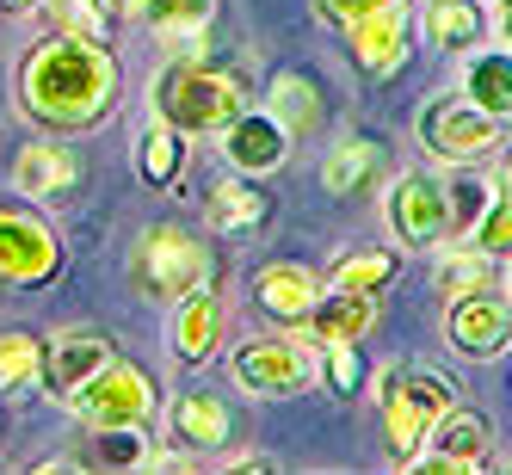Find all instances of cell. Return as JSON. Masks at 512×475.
<instances>
[{"mask_svg": "<svg viewBox=\"0 0 512 475\" xmlns=\"http://www.w3.org/2000/svg\"><path fill=\"white\" fill-rule=\"evenodd\" d=\"M216 136H223L229 167H235V173H253V179H260V173H278L284 155H290V142H297L272 112H241L235 124H223Z\"/></svg>", "mask_w": 512, "mask_h": 475, "instance_id": "15", "label": "cell"}, {"mask_svg": "<svg viewBox=\"0 0 512 475\" xmlns=\"http://www.w3.org/2000/svg\"><path fill=\"white\" fill-rule=\"evenodd\" d=\"M463 99H475L482 112H494L500 124L512 118V50H469L463 62Z\"/></svg>", "mask_w": 512, "mask_h": 475, "instance_id": "22", "label": "cell"}, {"mask_svg": "<svg viewBox=\"0 0 512 475\" xmlns=\"http://www.w3.org/2000/svg\"><path fill=\"white\" fill-rule=\"evenodd\" d=\"M469 247H475V253H488V260L512 253V198H506V186H494L488 204H482V216L469 223Z\"/></svg>", "mask_w": 512, "mask_h": 475, "instance_id": "31", "label": "cell"}, {"mask_svg": "<svg viewBox=\"0 0 512 475\" xmlns=\"http://www.w3.org/2000/svg\"><path fill=\"white\" fill-rule=\"evenodd\" d=\"M395 272H401V253H389V247H358V253H340L334 260V284L340 290H389L395 284Z\"/></svg>", "mask_w": 512, "mask_h": 475, "instance_id": "28", "label": "cell"}, {"mask_svg": "<svg viewBox=\"0 0 512 475\" xmlns=\"http://www.w3.org/2000/svg\"><path fill=\"white\" fill-rule=\"evenodd\" d=\"M229 377H235V389L260 395V401H290L321 377V358H315V340L260 334V340H241L229 352Z\"/></svg>", "mask_w": 512, "mask_h": 475, "instance_id": "6", "label": "cell"}, {"mask_svg": "<svg viewBox=\"0 0 512 475\" xmlns=\"http://www.w3.org/2000/svg\"><path fill=\"white\" fill-rule=\"evenodd\" d=\"M149 112L186 136H210L247 112V87L241 75L210 68V62H167L149 87Z\"/></svg>", "mask_w": 512, "mask_h": 475, "instance_id": "2", "label": "cell"}, {"mask_svg": "<svg viewBox=\"0 0 512 475\" xmlns=\"http://www.w3.org/2000/svg\"><path fill=\"white\" fill-rule=\"evenodd\" d=\"M432 253H438V290H445V297H469V290H488V278H494V272H488V266H494L488 253H475L469 241H463V247H445V241H438Z\"/></svg>", "mask_w": 512, "mask_h": 475, "instance_id": "29", "label": "cell"}, {"mask_svg": "<svg viewBox=\"0 0 512 475\" xmlns=\"http://www.w3.org/2000/svg\"><path fill=\"white\" fill-rule=\"evenodd\" d=\"M19 112L31 124H44L50 136H81L99 130L118 112L124 99V68L99 38H68V31H50V38L25 44L19 56Z\"/></svg>", "mask_w": 512, "mask_h": 475, "instance_id": "1", "label": "cell"}, {"mask_svg": "<svg viewBox=\"0 0 512 475\" xmlns=\"http://www.w3.org/2000/svg\"><path fill=\"white\" fill-rule=\"evenodd\" d=\"M155 408H161V383L149 364H130V358H112L68 395V414L81 426H149Z\"/></svg>", "mask_w": 512, "mask_h": 475, "instance_id": "5", "label": "cell"}, {"mask_svg": "<svg viewBox=\"0 0 512 475\" xmlns=\"http://www.w3.org/2000/svg\"><path fill=\"white\" fill-rule=\"evenodd\" d=\"M38 377H44V340L25 327H7L0 334V389H31Z\"/></svg>", "mask_w": 512, "mask_h": 475, "instance_id": "30", "label": "cell"}, {"mask_svg": "<svg viewBox=\"0 0 512 475\" xmlns=\"http://www.w3.org/2000/svg\"><path fill=\"white\" fill-rule=\"evenodd\" d=\"M118 13L130 25L161 31V38H179V31H198L216 13V0H118Z\"/></svg>", "mask_w": 512, "mask_h": 475, "instance_id": "27", "label": "cell"}, {"mask_svg": "<svg viewBox=\"0 0 512 475\" xmlns=\"http://www.w3.org/2000/svg\"><path fill=\"white\" fill-rule=\"evenodd\" d=\"M494 31H500L506 50H512V0H494Z\"/></svg>", "mask_w": 512, "mask_h": 475, "instance_id": "35", "label": "cell"}, {"mask_svg": "<svg viewBox=\"0 0 512 475\" xmlns=\"http://www.w3.org/2000/svg\"><path fill=\"white\" fill-rule=\"evenodd\" d=\"M13 186H19V198H38V204L75 198L81 192V155L62 149V142H25L13 155Z\"/></svg>", "mask_w": 512, "mask_h": 475, "instance_id": "16", "label": "cell"}, {"mask_svg": "<svg viewBox=\"0 0 512 475\" xmlns=\"http://www.w3.org/2000/svg\"><path fill=\"white\" fill-rule=\"evenodd\" d=\"M321 352V383L334 389V395H358L364 389V364H358V346H315Z\"/></svg>", "mask_w": 512, "mask_h": 475, "instance_id": "33", "label": "cell"}, {"mask_svg": "<svg viewBox=\"0 0 512 475\" xmlns=\"http://www.w3.org/2000/svg\"><path fill=\"white\" fill-rule=\"evenodd\" d=\"M210 272H216L210 241L192 235L186 223H155V229H142L136 247H130V284H136L149 303H179V297H192V290L210 284Z\"/></svg>", "mask_w": 512, "mask_h": 475, "instance_id": "3", "label": "cell"}, {"mask_svg": "<svg viewBox=\"0 0 512 475\" xmlns=\"http://www.w3.org/2000/svg\"><path fill=\"white\" fill-rule=\"evenodd\" d=\"M420 149L438 161V167H475L482 155H494V142H500V118L482 112L475 99L463 93H445V99H426L420 105Z\"/></svg>", "mask_w": 512, "mask_h": 475, "instance_id": "7", "label": "cell"}, {"mask_svg": "<svg viewBox=\"0 0 512 475\" xmlns=\"http://www.w3.org/2000/svg\"><path fill=\"white\" fill-rule=\"evenodd\" d=\"M383 216H389V229L401 247H438V241H451V186H445V173H401L389 198H383Z\"/></svg>", "mask_w": 512, "mask_h": 475, "instance_id": "9", "label": "cell"}, {"mask_svg": "<svg viewBox=\"0 0 512 475\" xmlns=\"http://www.w3.org/2000/svg\"><path fill=\"white\" fill-rule=\"evenodd\" d=\"M112 358H118V352H112V340H105L99 327H62V334L44 346V377H38V383L68 401L93 371H105Z\"/></svg>", "mask_w": 512, "mask_h": 475, "instance_id": "13", "label": "cell"}, {"mask_svg": "<svg viewBox=\"0 0 512 475\" xmlns=\"http://www.w3.org/2000/svg\"><path fill=\"white\" fill-rule=\"evenodd\" d=\"M38 13V0H0V19H31Z\"/></svg>", "mask_w": 512, "mask_h": 475, "instance_id": "36", "label": "cell"}, {"mask_svg": "<svg viewBox=\"0 0 512 475\" xmlns=\"http://www.w3.org/2000/svg\"><path fill=\"white\" fill-rule=\"evenodd\" d=\"M149 426H81V463L93 469H149Z\"/></svg>", "mask_w": 512, "mask_h": 475, "instance_id": "23", "label": "cell"}, {"mask_svg": "<svg viewBox=\"0 0 512 475\" xmlns=\"http://www.w3.org/2000/svg\"><path fill=\"white\" fill-rule=\"evenodd\" d=\"M494 451V426L488 414H475V408H451V414H438V426L426 432V469H451V475H469V469H482Z\"/></svg>", "mask_w": 512, "mask_h": 475, "instance_id": "12", "label": "cell"}, {"mask_svg": "<svg viewBox=\"0 0 512 475\" xmlns=\"http://www.w3.org/2000/svg\"><path fill=\"white\" fill-rule=\"evenodd\" d=\"M62 278V235L44 210L0 204V284H56Z\"/></svg>", "mask_w": 512, "mask_h": 475, "instance_id": "8", "label": "cell"}, {"mask_svg": "<svg viewBox=\"0 0 512 475\" xmlns=\"http://www.w3.org/2000/svg\"><path fill=\"white\" fill-rule=\"evenodd\" d=\"M383 7H408V0H315V13H321L327 25H352V19L383 13Z\"/></svg>", "mask_w": 512, "mask_h": 475, "instance_id": "34", "label": "cell"}, {"mask_svg": "<svg viewBox=\"0 0 512 475\" xmlns=\"http://www.w3.org/2000/svg\"><path fill=\"white\" fill-rule=\"evenodd\" d=\"M377 401H383V438H389V463H420L426 432L438 426V414L457 408V389L438 371H383L377 377Z\"/></svg>", "mask_w": 512, "mask_h": 475, "instance_id": "4", "label": "cell"}, {"mask_svg": "<svg viewBox=\"0 0 512 475\" xmlns=\"http://www.w3.org/2000/svg\"><path fill=\"white\" fill-rule=\"evenodd\" d=\"M371 321H377V303H371V290H321L315 309L303 315V340L315 346H358L364 334H371Z\"/></svg>", "mask_w": 512, "mask_h": 475, "instance_id": "19", "label": "cell"}, {"mask_svg": "<svg viewBox=\"0 0 512 475\" xmlns=\"http://www.w3.org/2000/svg\"><path fill=\"white\" fill-rule=\"evenodd\" d=\"M167 346H173V358H179V364H192V371L216 358V346H223V303L210 297V284L173 303V321H167Z\"/></svg>", "mask_w": 512, "mask_h": 475, "instance_id": "18", "label": "cell"}, {"mask_svg": "<svg viewBox=\"0 0 512 475\" xmlns=\"http://www.w3.org/2000/svg\"><path fill=\"white\" fill-rule=\"evenodd\" d=\"M445 340L457 358L469 364H488L512 346V297L500 290H469V297H451V315H445Z\"/></svg>", "mask_w": 512, "mask_h": 475, "instance_id": "10", "label": "cell"}, {"mask_svg": "<svg viewBox=\"0 0 512 475\" xmlns=\"http://www.w3.org/2000/svg\"><path fill=\"white\" fill-rule=\"evenodd\" d=\"M167 432H173L179 451L210 457L235 438V414L216 389H186V395H173V408H167Z\"/></svg>", "mask_w": 512, "mask_h": 475, "instance_id": "14", "label": "cell"}, {"mask_svg": "<svg viewBox=\"0 0 512 475\" xmlns=\"http://www.w3.org/2000/svg\"><path fill=\"white\" fill-rule=\"evenodd\" d=\"M266 112H272L290 136H309V130L327 124V93L315 87V75L284 68V75H272V87H266Z\"/></svg>", "mask_w": 512, "mask_h": 475, "instance_id": "21", "label": "cell"}, {"mask_svg": "<svg viewBox=\"0 0 512 475\" xmlns=\"http://www.w3.org/2000/svg\"><path fill=\"white\" fill-rule=\"evenodd\" d=\"M506 297H512V272H506Z\"/></svg>", "mask_w": 512, "mask_h": 475, "instance_id": "38", "label": "cell"}, {"mask_svg": "<svg viewBox=\"0 0 512 475\" xmlns=\"http://www.w3.org/2000/svg\"><path fill=\"white\" fill-rule=\"evenodd\" d=\"M420 25L438 50H475L488 31V13H482V0H426Z\"/></svg>", "mask_w": 512, "mask_h": 475, "instance_id": "25", "label": "cell"}, {"mask_svg": "<svg viewBox=\"0 0 512 475\" xmlns=\"http://www.w3.org/2000/svg\"><path fill=\"white\" fill-rule=\"evenodd\" d=\"M346 50H352V62H358L371 81H389V75H401V68H408V56H414V19L401 13V7L364 13V19L346 25Z\"/></svg>", "mask_w": 512, "mask_h": 475, "instance_id": "11", "label": "cell"}, {"mask_svg": "<svg viewBox=\"0 0 512 475\" xmlns=\"http://www.w3.org/2000/svg\"><path fill=\"white\" fill-rule=\"evenodd\" d=\"M500 186H506V198H512V161H506V167H500Z\"/></svg>", "mask_w": 512, "mask_h": 475, "instance_id": "37", "label": "cell"}, {"mask_svg": "<svg viewBox=\"0 0 512 475\" xmlns=\"http://www.w3.org/2000/svg\"><path fill=\"white\" fill-rule=\"evenodd\" d=\"M315 297H321V278L309 266H297V260H266L253 272V303H260V315H272L284 327H303Z\"/></svg>", "mask_w": 512, "mask_h": 475, "instance_id": "17", "label": "cell"}, {"mask_svg": "<svg viewBox=\"0 0 512 475\" xmlns=\"http://www.w3.org/2000/svg\"><path fill=\"white\" fill-rule=\"evenodd\" d=\"M266 216H272V192H266L253 173H229V179H216L210 198H204V223H210V229H223V235L260 229Z\"/></svg>", "mask_w": 512, "mask_h": 475, "instance_id": "20", "label": "cell"}, {"mask_svg": "<svg viewBox=\"0 0 512 475\" xmlns=\"http://www.w3.org/2000/svg\"><path fill=\"white\" fill-rule=\"evenodd\" d=\"M383 167H389L383 142H364V136H352V142H340V149L321 161V186L334 192V198H352V192H364V186H371V173H383Z\"/></svg>", "mask_w": 512, "mask_h": 475, "instance_id": "26", "label": "cell"}, {"mask_svg": "<svg viewBox=\"0 0 512 475\" xmlns=\"http://www.w3.org/2000/svg\"><path fill=\"white\" fill-rule=\"evenodd\" d=\"M38 13H50V25L68 31V38H99V44H105V13H99V0H38Z\"/></svg>", "mask_w": 512, "mask_h": 475, "instance_id": "32", "label": "cell"}, {"mask_svg": "<svg viewBox=\"0 0 512 475\" xmlns=\"http://www.w3.org/2000/svg\"><path fill=\"white\" fill-rule=\"evenodd\" d=\"M186 130H173V124H161L155 118V130H142V142H136V179L142 186H155V192H173L179 186V167H186Z\"/></svg>", "mask_w": 512, "mask_h": 475, "instance_id": "24", "label": "cell"}]
</instances>
